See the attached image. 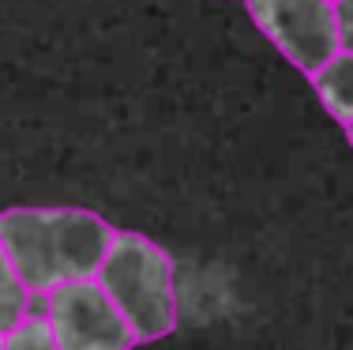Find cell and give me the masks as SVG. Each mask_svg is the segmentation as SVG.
<instances>
[{"mask_svg":"<svg viewBox=\"0 0 353 350\" xmlns=\"http://www.w3.org/2000/svg\"><path fill=\"white\" fill-rule=\"evenodd\" d=\"M113 226L87 207H8L0 245L30 298L98 279L113 245Z\"/></svg>","mask_w":353,"mask_h":350,"instance_id":"1","label":"cell"},{"mask_svg":"<svg viewBox=\"0 0 353 350\" xmlns=\"http://www.w3.org/2000/svg\"><path fill=\"white\" fill-rule=\"evenodd\" d=\"M98 286L109 294L117 313L128 320L136 343H158L176 331V282L173 260L158 241L136 230H117Z\"/></svg>","mask_w":353,"mask_h":350,"instance_id":"2","label":"cell"},{"mask_svg":"<svg viewBox=\"0 0 353 350\" xmlns=\"http://www.w3.org/2000/svg\"><path fill=\"white\" fill-rule=\"evenodd\" d=\"M256 27L308 79L342 53L331 0H245Z\"/></svg>","mask_w":353,"mask_h":350,"instance_id":"3","label":"cell"},{"mask_svg":"<svg viewBox=\"0 0 353 350\" xmlns=\"http://www.w3.org/2000/svg\"><path fill=\"white\" fill-rule=\"evenodd\" d=\"M57 350H132L139 347L128 320L117 313L98 279L53 290L41 309Z\"/></svg>","mask_w":353,"mask_h":350,"instance_id":"4","label":"cell"},{"mask_svg":"<svg viewBox=\"0 0 353 350\" xmlns=\"http://www.w3.org/2000/svg\"><path fill=\"white\" fill-rule=\"evenodd\" d=\"M312 87L319 102L327 106V113L350 128L353 124V53H339L334 61H327V68L312 76Z\"/></svg>","mask_w":353,"mask_h":350,"instance_id":"5","label":"cell"},{"mask_svg":"<svg viewBox=\"0 0 353 350\" xmlns=\"http://www.w3.org/2000/svg\"><path fill=\"white\" fill-rule=\"evenodd\" d=\"M30 302L34 298L27 294V286L19 282L4 245H0V339H12L23 328V320L30 316Z\"/></svg>","mask_w":353,"mask_h":350,"instance_id":"6","label":"cell"},{"mask_svg":"<svg viewBox=\"0 0 353 350\" xmlns=\"http://www.w3.org/2000/svg\"><path fill=\"white\" fill-rule=\"evenodd\" d=\"M8 350H57V343H53V336H49L46 320L30 313L27 320H23V328L8 339Z\"/></svg>","mask_w":353,"mask_h":350,"instance_id":"7","label":"cell"},{"mask_svg":"<svg viewBox=\"0 0 353 350\" xmlns=\"http://www.w3.org/2000/svg\"><path fill=\"white\" fill-rule=\"evenodd\" d=\"M334 23H339L342 53H353V0H339V4H334Z\"/></svg>","mask_w":353,"mask_h":350,"instance_id":"8","label":"cell"},{"mask_svg":"<svg viewBox=\"0 0 353 350\" xmlns=\"http://www.w3.org/2000/svg\"><path fill=\"white\" fill-rule=\"evenodd\" d=\"M346 139H350V144H353V124H350V128H346Z\"/></svg>","mask_w":353,"mask_h":350,"instance_id":"9","label":"cell"},{"mask_svg":"<svg viewBox=\"0 0 353 350\" xmlns=\"http://www.w3.org/2000/svg\"><path fill=\"white\" fill-rule=\"evenodd\" d=\"M0 350H8V339H0Z\"/></svg>","mask_w":353,"mask_h":350,"instance_id":"10","label":"cell"},{"mask_svg":"<svg viewBox=\"0 0 353 350\" xmlns=\"http://www.w3.org/2000/svg\"><path fill=\"white\" fill-rule=\"evenodd\" d=\"M331 4H339V0H331Z\"/></svg>","mask_w":353,"mask_h":350,"instance_id":"11","label":"cell"}]
</instances>
